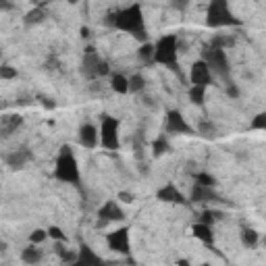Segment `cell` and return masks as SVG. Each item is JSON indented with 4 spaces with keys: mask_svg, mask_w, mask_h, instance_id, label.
I'll use <instances>...</instances> for the list:
<instances>
[{
    "mask_svg": "<svg viewBox=\"0 0 266 266\" xmlns=\"http://www.w3.org/2000/svg\"><path fill=\"white\" fill-rule=\"evenodd\" d=\"M171 7H173L175 11H179V13H183L185 9L190 7V0H171Z\"/></svg>",
    "mask_w": 266,
    "mask_h": 266,
    "instance_id": "obj_36",
    "label": "cell"
},
{
    "mask_svg": "<svg viewBox=\"0 0 266 266\" xmlns=\"http://www.w3.org/2000/svg\"><path fill=\"white\" fill-rule=\"evenodd\" d=\"M111 88L117 94H129V77H125L121 73L111 75Z\"/></svg>",
    "mask_w": 266,
    "mask_h": 266,
    "instance_id": "obj_22",
    "label": "cell"
},
{
    "mask_svg": "<svg viewBox=\"0 0 266 266\" xmlns=\"http://www.w3.org/2000/svg\"><path fill=\"white\" fill-rule=\"evenodd\" d=\"M96 73H98V77L109 75V73H111V69H109V63H106V61H100V63H98V69H96Z\"/></svg>",
    "mask_w": 266,
    "mask_h": 266,
    "instance_id": "obj_37",
    "label": "cell"
},
{
    "mask_svg": "<svg viewBox=\"0 0 266 266\" xmlns=\"http://www.w3.org/2000/svg\"><path fill=\"white\" fill-rule=\"evenodd\" d=\"M192 233H194L196 239H200V242L206 244V246L215 244V233H212V227L206 225V223H196V225L192 227Z\"/></svg>",
    "mask_w": 266,
    "mask_h": 266,
    "instance_id": "obj_16",
    "label": "cell"
},
{
    "mask_svg": "<svg viewBox=\"0 0 266 266\" xmlns=\"http://www.w3.org/2000/svg\"><path fill=\"white\" fill-rule=\"evenodd\" d=\"M239 21L231 9H229V0H210L208 9H206V25L210 30H221V28H233L239 25Z\"/></svg>",
    "mask_w": 266,
    "mask_h": 266,
    "instance_id": "obj_2",
    "label": "cell"
},
{
    "mask_svg": "<svg viewBox=\"0 0 266 266\" xmlns=\"http://www.w3.org/2000/svg\"><path fill=\"white\" fill-rule=\"evenodd\" d=\"M42 104L46 106V109H55V106H57V102H52V100L48 102V98H42Z\"/></svg>",
    "mask_w": 266,
    "mask_h": 266,
    "instance_id": "obj_40",
    "label": "cell"
},
{
    "mask_svg": "<svg viewBox=\"0 0 266 266\" xmlns=\"http://www.w3.org/2000/svg\"><path fill=\"white\" fill-rule=\"evenodd\" d=\"M32 158H34V154L30 152V148H19V150H15L7 156V165L11 169H23Z\"/></svg>",
    "mask_w": 266,
    "mask_h": 266,
    "instance_id": "obj_15",
    "label": "cell"
},
{
    "mask_svg": "<svg viewBox=\"0 0 266 266\" xmlns=\"http://www.w3.org/2000/svg\"><path fill=\"white\" fill-rule=\"evenodd\" d=\"M156 198L161 202H167V204H185V202H188V200H185V196L177 190V185H173V183L163 185V188L156 192Z\"/></svg>",
    "mask_w": 266,
    "mask_h": 266,
    "instance_id": "obj_14",
    "label": "cell"
},
{
    "mask_svg": "<svg viewBox=\"0 0 266 266\" xmlns=\"http://www.w3.org/2000/svg\"><path fill=\"white\" fill-rule=\"evenodd\" d=\"M61 244H63V242H59V246H57V252H59V256H61V262H65V264H77V260H79V252L65 250Z\"/></svg>",
    "mask_w": 266,
    "mask_h": 266,
    "instance_id": "obj_28",
    "label": "cell"
},
{
    "mask_svg": "<svg viewBox=\"0 0 266 266\" xmlns=\"http://www.w3.org/2000/svg\"><path fill=\"white\" fill-rule=\"evenodd\" d=\"M69 3H71V5H75V3H77V0H69Z\"/></svg>",
    "mask_w": 266,
    "mask_h": 266,
    "instance_id": "obj_43",
    "label": "cell"
},
{
    "mask_svg": "<svg viewBox=\"0 0 266 266\" xmlns=\"http://www.w3.org/2000/svg\"><path fill=\"white\" fill-rule=\"evenodd\" d=\"M235 44V40L233 38H229V36H223V34H219V36H215L210 40V46H215V48H229V46H233Z\"/></svg>",
    "mask_w": 266,
    "mask_h": 266,
    "instance_id": "obj_29",
    "label": "cell"
},
{
    "mask_svg": "<svg viewBox=\"0 0 266 266\" xmlns=\"http://www.w3.org/2000/svg\"><path fill=\"white\" fill-rule=\"evenodd\" d=\"M82 36H84V38H88V36H90V32H88V28H82Z\"/></svg>",
    "mask_w": 266,
    "mask_h": 266,
    "instance_id": "obj_41",
    "label": "cell"
},
{
    "mask_svg": "<svg viewBox=\"0 0 266 266\" xmlns=\"http://www.w3.org/2000/svg\"><path fill=\"white\" fill-rule=\"evenodd\" d=\"M102 59L98 57V52L90 46V48H86V52H84V61H82V73H84V77H88V79H96L98 77V73H96V69H98V63H100Z\"/></svg>",
    "mask_w": 266,
    "mask_h": 266,
    "instance_id": "obj_12",
    "label": "cell"
},
{
    "mask_svg": "<svg viewBox=\"0 0 266 266\" xmlns=\"http://www.w3.org/2000/svg\"><path fill=\"white\" fill-rule=\"evenodd\" d=\"M212 77H215V75H212V71H210V67H208V63L204 59L196 61L192 65V69H190V82H192V86H204V88H208L212 84Z\"/></svg>",
    "mask_w": 266,
    "mask_h": 266,
    "instance_id": "obj_8",
    "label": "cell"
},
{
    "mask_svg": "<svg viewBox=\"0 0 266 266\" xmlns=\"http://www.w3.org/2000/svg\"><path fill=\"white\" fill-rule=\"evenodd\" d=\"M55 177L63 183H71L77 185L79 179H82V173H79V165H77V158L73 154V150L69 146H63L57 158V167H55Z\"/></svg>",
    "mask_w": 266,
    "mask_h": 266,
    "instance_id": "obj_4",
    "label": "cell"
},
{
    "mask_svg": "<svg viewBox=\"0 0 266 266\" xmlns=\"http://www.w3.org/2000/svg\"><path fill=\"white\" fill-rule=\"evenodd\" d=\"M190 102L196 106H202L206 102V88L204 86H192L190 88Z\"/></svg>",
    "mask_w": 266,
    "mask_h": 266,
    "instance_id": "obj_25",
    "label": "cell"
},
{
    "mask_svg": "<svg viewBox=\"0 0 266 266\" xmlns=\"http://www.w3.org/2000/svg\"><path fill=\"white\" fill-rule=\"evenodd\" d=\"M194 181L200 183V185H208V188H215V185H217V179L212 177V175H208V173H198L194 177Z\"/></svg>",
    "mask_w": 266,
    "mask_h": 266,
    "instance_id": "obj_33",
    "label": "cell"
},
{
    "mask_svg": "<svg viewBox=\"0 0 266 266\" xmlns=\"http://www.w3.org/2000/svg\"><path fill=\"white\" fill-rule=\"evenodd\" d=\"M144 90H146V79H144V75L133 73V75L129 77V92L140 94V92H144Z\"/></svg>",
    "mask_w": 266,
    "mask_h": 266,
    "instance_id": "obj_26",
    "label": "cell"
},
{
    "mask_svg": "<svg viewBox=\"0 0 266 266\" xmlns=\"http://www.w3.org/2000/svg\"><path fill=\"white\" fill-rule=\"evenodd\" d=\"M44 21H46V11L40 9V7L32 9L28 15H25V19H23V23L28 25V28H32V25H40V23H44Z\"/></svg>",
    "mask_w": 266,
    "mask_h": 266,
    "instance_id": "obj_23",
    "label": "cell"
},
{
    "mask_svg": "<svg viewBox=\"0 0 266 266\" xmlns=\"http://www.w3.org/2000/svg\"><path fill=\"white\" fill-rule=\"evenodd\" d=\"M48 239V231H44V229H36V231H32L30 233V244H42V242H46Z\"/></svg>",
    "mask_w": 266,
    "mask_h": 266,
    "instance_id": "obj_34",
    "label": "cell"
},
{
    "mask_svg": "<svg viewBox=\"0 0 266 266\" xmlns=\"http://www.w3.org/2000/svg\"><path fill=\"white\" fill-rule=\"evenodd\" d=\"M46 231H48V237H50V239H55V242H67V235L63 233V229H61V227H57V225H50Z\"/></svg>",
    "mask_w": 266,
    "mask_h": 266,
    "instance_id": "obj_32",
    "label": "cell"
},
{
    "mask_svg": "<svg viewBox=\"0 0 266 266\" xmlns=\"http://www.w3.org/2000/svg\"><path fill=\"white\" fill-rule=\"evenodd\" d=\"M192 202L196 204H204V202H219L221 196L215 192V188H208V185H200V183H194V188H192V194H190Z\"/></svg>",
    "mask_w": 266,
    "mask_h": 266,
    "instance_id": "obj_13",
    "label": "cell"
},
{
    "mask_svg": "<svg viewBox=\"0 0 266 266\" xmlns=\"http://www.w3.org/2000/svg\"><path fill=\"white\" fill-rule=\"evenodd\" d=\"M239 237H242L244 248H248V250H254V248L260 244V235H258V231H256V229H250V227L242 229Z\"/></svg>",
    "mask_w": 266,
    "mask_h": 266,
    "instance_id": "obj_19",
    "label": "cell"
},
{
    "mask_svg": "<svg viewBox=\"0 0 266 266\" xmlns=\"http://www.w3.org/2000/svg\"><path fill=\"white\" fill-rule=\"evenodd\" d=\"M171 152V144H169V140L163 136V138H158V140H154V144H152V154L158 158V156H163V154H169Z\"/></svg>",
    "mask_w": 266,
    "mask_h": 266,
    "instance_id": "obj_27",
    "label": "cell"
},
{
    "mask_svg": "<svg viewBox=\"0 0 266 266\" xmlns=\"http://www.w3.org/2000/svg\"><path fill=\"white\" fill-rule=\"evenodd\" d=\"M77 264H102V258L98 254H94V250L88 244H82L79 248V260Z\"/></svg>",
    "mask_w": 266,
    "mask_h": 266,
    "instance_id": "obj_18",
    "label": "cell"
},
{
    "mask_svg": "<svg viewBox=\"0 0 266 266\" xmlns=\"http://www.w3.org/2000/svg\"><path fill=\"white\" fill-rule=\"evenodd\" d=\"M106 25H111L115 30L127 32L140 40H146V21L140 5H131L125 9H119L106 17Z\"/></svg>",
    "mask_w": 266,
    "mask_h": 266,
    "instance_id": "obj_1",
    "label": "cell"
},
{
    "mask_svg": "<svg viewBox=\"0 0 266 266\" xmlns=\"http://www.w3.org/2000/svg\"><path fill=\"white\" fill-rule=\"evenodd\" d=\"M119 198L125 202V204H131L133 200H136V196H131V194H127V192H123V194H119Z\"/></svg>",
    "mask_w": 266,
    "mask_h": 266,
    "instance_id": "obj_39",
    "label": "cell"
},
{
    "mask_svg": "<svg viewBox=\"0 0 266 266\" xmlns=\"http://www.w3.org/2000/svg\"><path fill=\"white\" fill-rule=\"evenodd\" d=\"M156 65H165L169 67L171 71H175L177 75H181L179 71V65H177V57H179V38L175 34H167L158 40L156 44Z\"/></svg>",
    "mask_w": 266,
    "mask_h": 266,
    "instance_id": "obj_3",
    "label": "cell"
},
{
    "mask_svg": "<svg viewBox=\"0 0 266 266\" xmlns=\"http://www.w3.org/2000/svg\"><path fill=\"white\" fill-rule=\"evenodd\" d=\"M77 140H79V146L82 148L92 150L100 142V129H96V125H92V123H84L77 131Z\"/></svg>",
    "mask_w": 266,
    "mask_h": 266,
    "instance_id": "obj_11",
    "label": "cell"
},
{
    "mask_svg": "<svg viewBox=\"0 0 266 266\" xmlns=\"http://www.w3.org/2000/svg\"><path fill=\"white\" fill-rule=\"evenodd\" d=\"M223 219V212H217V210H204L200 215V223H206V225H212L215 221H221Z\"/></svg>",
    "mask_w": 266,
    "mask_h": 266,
    "instance_id": "obj_30",
    "label": "cell"
},
{
    "mask_svg": "<svg viewBox=\"0 0 266 266\" xmlns=\"http://www.w3.org/2000/svg\"><path fill=\"white\" fill-rule=\"evenodd\" d=\"M106 244H109V250L117 252V254H129V229L121 227L113 233L106 235Z\"/></svg>",
    "mask_w": 266,
    "mask_h": 266,
    "instance_id": "obj_9",
    "label": "cell"
},
{
    "mask_svg": "<svg viewBox=\"0 0 266 266\" xmlns=\"http://www.w3.org/2000/svg\"><path fill=\"white\" fill-rule=\"evenodd\" d=\"M23 125V117H19V115H7V117H3V133L9 138L11 133H15L19 127Z\"/></svg>",
    "mask_w": 266,
    "mask_h": 266,
    "instance_id": "obj_20",
    "label": "cell"
},
{
    "mask_svg": "<svg viewBox=\"0 0 266 266\" xmlns=\"http://www.w3.org/2000/svg\"><path fill=\"white\" fill-rule=\"evenodd\" d=\"M42 258H44V252L38 248V244H30L21 252V260L25 264H38V262H42Z\"/></svg>",
    "mask_w": 266,
    "mask_h": 266,
    "instance_id": "obj_17",
    "label": "cell"
},
{
    "mask_svg": "<svg viewBox=\"0 0 266 266\" xmlns=\"http://www.w3.org/2000/svg\"><path fill=\"white\" fill-rule=\"evenodd\" d=\"M227 96L233 98V100L239 98V88H237L235 84H231V82H229V86H227Z\"/></svg>",
    "mask_w": 266,
    "mask_h": 266,
    "instance_id": "obj_38",
    "label": "cell"
},
{
    "mask_svg": "<svg viewBox=\"0 0 266 266\" xmlns=\"http://www.w3.org/2000/svg\"><path fill=\"white\" fill-rule=\"evenodd\" d=\"M262 246H264V248H266V235H264V237H262Z\"/></svg>",
    "mask_w": 266,
    "mask_h": 266,
    "instance_id": "obj_42",
    "label": "cell"
},
{
    "mask_svg": "<svg viewBox=\"0 0 266 266\" xmlns=\"http://www.w3.org/2000/svg\"><path fill=\"white\" fill-rule=\"evenodd\" d=\"M165 131L171 133V136H194V129L190 127L188 121L183 119V115L179 111H169L167 113Z\"/></svg>",
    "mask_w": 266,
    "mask_h": 266,
    "instance_id": "obj_7",
    "label": "cell"
},
{
    "mask_svg": "<svg viewBox=\"0 0 266 266\" xmlns=\"http://www.w3.org/2000/svg\"><path fill=\"white\" fill-rule=\"evenodd\" d=\"M138 57H140V61H142L144 65H154V63H156V61H154V57H156V46L150 44V42H144V44L140 46V50H138Z\"/></svg>",
    "mask_w": 266,
    "mask_h": 266,
    "instance_id": "obj_21",
    "label": "cell"
},
{
    "mask_svg": "<svg viewBox=\"0 0 266 266\" xmlns=\"http://www.w3.org/2000/svg\"><path fill=\"white\" fill-rule=\"evenodd\" d=\"M202 59L208 63L212 75H217L221 79H229V73H231V67H229V59H227V52L223 48H215V46H206L204 48V55Z\"/></svg>",
    "mask_w": 266,
    "mask_h": 266,
    "instance_id": "obj_5",
    "label": "cell"
},
{
    "mask_svg": "<svg viewBox=\"0 0 266 266\" xmlns=\"http://www.w3.org/2000/svg\"><path fill=\"white\" fill-rule=\"evenodd\" d=\"M98 219L104 223H121V221H125V210L119 206V202L106 200L98 208Z\"/></svg>",
    "mask_w": 266,
    "mask_h": 266,
    "instance_id": "obj_10",
    "label": "cell"
},
{
    "mask_svg": "<svg viewBox=\"0 0 266 266\" xmlns=\"http://www.w3.org/2000/svg\"><path fill=\"white\" fill-rule=\"evenodd\" d=\"M121 123L115 117L102 115V123H100V144L106 150H119L121 146Z\"/></svg>",
    "mask_w": 266,
    "mask_h": 266,
    "instance_id": "obj_6",
    "label": "cell"
},
{
    "mask_svg": "<svg viewBox=\"0 0 266 266\" xmlns=\"http://www.w3.org/2000/svg\"><path fill=\"white\" fill-rule=\"evenodd\" d=\"M198 136L206 138V140H212V138H217V125L208 121V119H202L198 123Z\"/></svg>",
    "mask_w": 266,
    "mask_h": 266,
    "instance_id": "obj_24",
    "label": "cell"
},
{
    "mask_svg": "<svg viewBox=\"0 0 266 266\" xmlns=\"http://www.w3.org/2000/svg\"><path fill=\"white\" fill-rule=\"evenodd\" d=\"M0 77L3 79H17V69L9 67V65H3L0 67Z\"/></svg>",
    "mask_w": 266,
    "mask_h": 266,
    "instance_id": "obj_35",
    "label": "cell"
},
{
    "mask_svg": "<svg viewBox=\"0 0 266 266\" xmlns=\"http://www.w3.org/2000/svg\"><path fill=\"white\" fill-rule=\"evenodd\" d=\"M250 129H254V131H266V113H258V115L252 119Z\"/></svg>",
    "mask_w": 266,
    "mask_h": 266,
    "instance_id": "obj_31",
    "label": "cell"
}]
</instances>
